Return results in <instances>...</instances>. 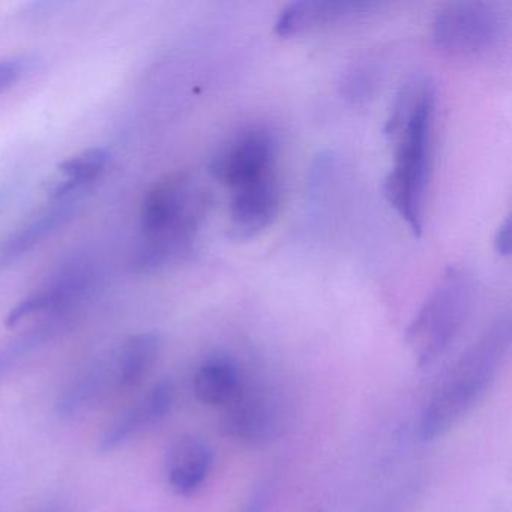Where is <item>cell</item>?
Segmentation results:
<instances>
[{"label": "cell", "instance_id": "13", "mask_svg": "<svg viewBox=\"0 0 512 512\" xmlns=\"http://www.w3.org/2000/svg\"><path fill=\"white\" fill-rule=\"evenodd\" d=\"M110 388H118L116 358L97 361L74 374L56 398V412L62 418H74L98 403Z\"/></svg>", "mask_w": 512, "mask_h": 512}, {"label": "cell", "instance_id": "3", "mask_svg": "<svg viewBox=\"0 0 512 512\" xmlns=\"http://www.w3.org/2000/svg\"><path fill=\"white\" fill-rule=\"evenodd\" d=\"M205 197L190 176L170 175L149 191L142 230L149 239L142 266H161L190 250L205 211Z\"/></svg>", "mask_w": 512, "mask_h": 512}, {"label": "cell", "instance_id": "16", "mask_svg": "<svg viewBox=\"0 0 512 512\" xmlns=\"http://www.w3.org/2000/svg\"><path fill=\"white\" fill-rule=\"evenodd\" d=\"M161 338L154 332L134 335L116 358L118 389H133L143 382L160 356Z\"/></svg>", "mask_w": 512, "mask_h": 512}, {"label": "cell", "instance_id": "7", "mask_svg": "<svg viewBox=\"0 0 512 512\" xmlns=\"http://www.w3.org/2000/svg\"><path fill=\"white\" fill-rule=\"evenodd\" d=\"M274 137L265 130H248L233 137L215 155L211 172L230 190L275 173Z\"/></svg>", "mask_w": 512, "mask_h": 512}, {"label": "cell", "instance_id": "17", "mask_svg": "<svg viewBox=\"0 0 512 512\" xmlns=\"http://www.w3.org/2000/svg\"><path fill=\"white\" fill-rule=\"evenodd\" d=\"M109 160L110 154L107 149L92 148L64 161L59 167L64 181H58L53 185L50 196L55 200L77 196L80 188L91 184L104 172Z\"/></svg>", "mask_w": 512, "mask_h": 512}, {"label": "cell", "instance_id": "14", "mask_svg": "<svg viewBox=\"0 0 512 512\" xmlns=\"http://www.w3.org/2000/svg\"><path fill=\"white\" fill-rule=\"evenodd\" d=\"M244 380V373L232 356L212 355L194 374V394L206 406L224 407L238 394Z\"/></svg>", "mask_w": 512, "mask_h": 512}, {"label": "cell", "instance_id": "5", "mask_svg": "<svg viewBox=\"0 0 512 512\" xmlns=\"http://www.w3.org/2000/svg\"><path fill=\"white\" fill-rule=\"evenodd\" d=\"M508 34V17L490 2H455L437 13L433 40L452 58L478 59L499 49Z\"/></svg>", "mask_w": 512, "mask_h": 512}, {"label": "cell", "instance_id": "22", "mask_svg": "<svg viewBox=\"0 0 512 512\" xmlns=\"http://www.w3.org/2000/svg\"><path fill=\"white\" fill-rule=\"evenodd\" d=\"M50 512H53V511H50Z\"/></svg>", "mask_w": 512, "mask_h": 512}, {"label": "cell", "instance_id": "20", "mask_svg": "<svg viewBox=\"0 0 512 512\" xmlns=\"http://www.w3.org/2000/svg\"><path fill=\"white\" fill-rule=\"evenodd\" d=\"M496 250L503 254V256H508L509 250H511V226H509V220H506L505 224L497 232Z\"/></svg>", "mask_w": 512, "mask_h": 512}, {"label": "cell", "instance_id": "15", "mask_svg": "<svg viewBox=\"0 0 512 512\" xmlns=\"http://www.w3.org/2000/svg\"><path fill=\"white\" fill-rule=\"evenodd\" d=\"M77 202H79L77 196L56 200L52 208L41 212L38 217L29 221L25 227L17 230L0 251V263L10 265V263L16 262L32 248L41 244L44 239L53 235L56 230L65 226L76 212Z\"/></svg>", "mask_w": 512, "mask_h": 512}, {"label": "cell", "instance_id": "10", "mask_svg": "<svg viewBox=\"0 0 512 512\" xmlns=\"http://www.w3.org/2000/svg\"><path fill=\"white\" fill-rule=\"evenodd\" d=\"M230 191V232L233 238L245 241L269 227L280 206V187L275 173Z\"/></svg>", "mask_w": 512, "mask_h": 512}, {"label": "cell", "instance_id": "6", "mask_svg": "<svg viewBox=\"0 0 512 512\" xmlns=\"http://www.w3.org/2000/svg\"><path fill=\"white\" fill-rule=\"evenodd\" d=\"M223 409V430L227 436L248 445L268 442L277 436L283 422L278 398L265 386L247 385L245 380Z\"/></svg>", "mask_w": 512, "mask_h": 512}, {"label": "cell", "instance_id": "12", "mask_svg": "<svg viewBox=\"0 0 512 512\" xmlns=\"http://www.w3.org/2000/svg\"><path fill=\"white\" fill-rule=\"evenodd\" d=\"M211 467L212 451L202 439L179 437L167 452V484L178 496H193L205 484Z\"/></svg>", "mask_w": 512, "mask_h": 512}, {"label": "cell", "instance_id": "8", "mask_svg": "<svg viewBox=\"0 0 512 512\" xmlns=\"http://www.w3.org/2000/svg\"><path fill=\"white\" fill-rule=\"evenodd\" d=\"M382 5L376 2H355V0H302L287 5L277 22L275 34L289 38L332 26L358 22L376 13Z\"/></svg>", "mask_w": 512, "mask_h": 512}, {"label": "cell", "instance_id": "9", "mask_svg": "<svg viewBox=\"0 0 512 512\" xmlns=\"http://www.w3.org/2000/svg\"><path fill=\"white\" fill-rule=\"evenodd\" d=\"M92 268L88 262L67 263L37 292L23 299L7 317L8 328H14L37 313H62L79 301L91 286Z\"/></svg>", "mask_w": 512, "mask_h": 512}, {"label": "cell", "instance_id": "19", "mask_svg": "<svg viewBox=\"0 0 512 512\" xmlns=\"http://www.w3.org/2000/svg\"><path fill=\"white\" fill-rule=\"evenodd\" d=\"M25 59H8V61H0V92L7 91L11 86L16 85L23 74L26 73Z\"/></svg>", "mask_w": 512, "mask_h": 512}, {"label": "cell", "instance_id": "4", "mask_svg": "<svg viewBox=\"0 0 512 512\" xmlns=\"http://www.w3.org/2000/svg\"><path fill=\"white\" fill-rule=\"evenodd\" d=\"M475 289L463 268H449L437 281L406 332L407 346L421 367L442 358L460 337L472 314Z\"/></svg>", "mask_w": 512, "mask_h": 512}, {"label": "cell", "instance_id": "11", "mask_svg": "<svg viewBox=\"0 0 512 512\" xmlns=\"http://www.w3.org/2000/svg\"><path fill=\"white\" fill-rule=\"evenodd\" d=\"M175 388L169 380L157 383L139 403L119 416L101 437L100 451L113 452L163 422L172 412Z\"/></svg>", "mask_w": 512, "mask_h": 512}, {"label": "cell", "instance_id": "21", "mask_svg": "<svg viewBox=\"0 0 512 512\" xmlns=\"http://www.w3.org/2000/svg\"><path fill=\"white\" fill-rule=\"evenodd\" d=\"M266 509V494L259 493L253 500H251L250 505L247 506L245 512H265Z\"/></svg>", "mask_w": 512, "mask_h": 512}, {"label": "cell", "instance_id": "1", "mask_svg": "<svg viewBox=\"0 0 512 512\" xmlns=\"http://www.w3.org/2000/svg\"><path fill=\"white\" fill-rule=\"evenodd\" d=\"M434 115V85L428 77H415L398 94L385 128L394 145V161L385 182L386 199L415 235H421L424 227Z\"/></svg>", "mask_w": 512, "mask_h": 512}, {"label": "cell", "instance_id": "18", "mask_svg": "<svg viewBox=\"0 0 512 512\" xmlns=\"http://www.w3.org/2000/svg\"><path fill=\"white\" fill-rule=\"evenodd\" d=\"M59 329H61V320H52V322L49 320L29 329L4 347H0V382L10 376L23 362L34 356V353L50 343Z\"/></svg>", "mask_w": 512, "mask_h": 512}, {"label": "cell", "instance_id": "2", "mask_svg": "<svg viewBox=\"0 0 512 512\" xmlns=\"http://www.w3.org/2000/svg\"><path fill=\"white\" fill-rule=\"evenodd\" d=\"M511 341V319L497 317L457 359L422 412L419 436L424 442L446 436L484 400L508 356Z\"/></svg>", "mask_w": 512, "mask_h": 512}]
</instances>
